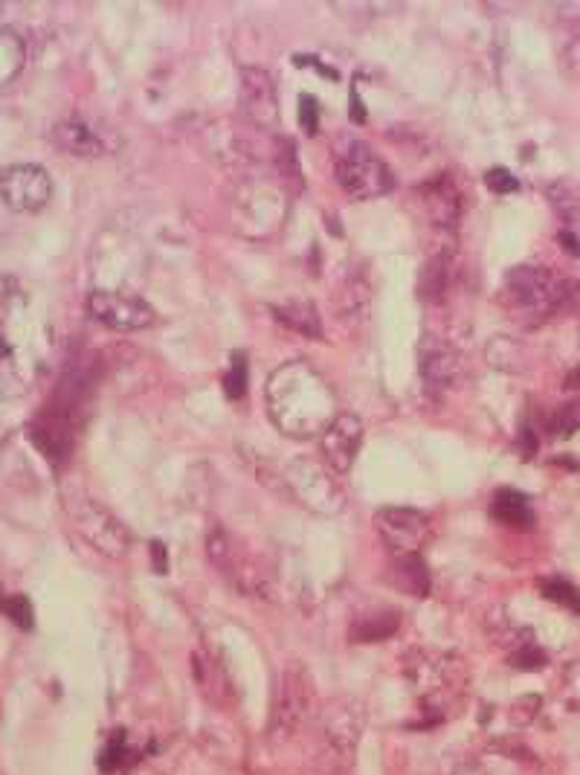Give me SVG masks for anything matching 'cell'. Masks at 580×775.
Instances as JSON below:
<instances>
[{
	"instance_id": "6da1fadb",
	"label": "cell",
	"mask_w": 580,
	"mask_h": 775,
	"mask_svg": "<svg viewBox=\"0 0 580 775\" xmlns=\"http://www.w3.org/2000/svg\"><path fill=\"white\" fill-rule=\"evenodd\" d=\"M267 410L282 433L311 436L323 433L337 415V401L323 375L311 363L294 361L267 381Z\"/></svg>"
},
{
	"instance_id": "7a4b0ae2",
	"label": "cell",
	"mask_w": 580,
	"mask_h": 775,
	"mask_svg": "<svg viewBox=\"0 0 580 775\" xmlns=\"http://www.w3.org/2000/svg\"><path fill=\"white\" fill-rule=\"evenodd\" d=\"M574 294H578V282L572 276H563L540 264H520L506 276V285L499 291V305L517 323L540 325L569 309Z\"/></svg>"
},
{
	"instance_id": "3957f363",
	"label": "cell",
	"mask_w": 580,
	"mask_h": 775,
	"mask_svg": "<svg viewBox=\"0 0 580 775\" xmlns=\"http://www.w3.org/2000/svg\"><path fill=\"white\" fill-rule=\"evenodd\" d=\"M197 143L215 167L235 181H244L250 174H258L264 160H271L273 137L250 125L244 117H215L201 125Z\"/></svg>"
},
{
	"instance_id": "277c9868",
	"label": "cell",
	"mask_w": 580,
	"mask_h": 775,
	"mask_svg": "<svg viewBox=\"0 0 580 775\" xmlns=\"http://www.w3.org/2000/svg\"><path fill=\"white\" fill-rule=\"evenodd\" d=\"M332 163L334 178L339 189L355 201L377 198L389 192L395 183L393 172L386 167V160L377 154L372 145L352 134H337L332 143Z\"/></svg>"
},
{
	"instance_id": "5b68a950",
	"label": "cell",
	"mask_w": 580,
	"mask_h": 775,
	"mask_svg": "<svg viewBox=\"0 0 580 775\" xmlns=\"http://www.w3.org/2000/svg\"><path fill=\"white\" fill-rule=\"evenodd\" d=\"M64 514H68V523L75 532V537H82V541L88 543L93 552H99V555L122 557L129 552V526H125L108 505L93 500L91 494H82V491L70 494V497L64 500Z\"/></svg>"
},
{
	"instance_id": "8992f818",
	"label": "cell",
	"mask_w": 580,
	"mask_h": 775,
	"mask_svg": "<svg viewBox=\"0 0 580 775\" xmlns=\"http://www.w3.org/2000/svg\"><path fill=\"white\" fill-rule=\"evenodd\" d=\"M206 552H210L212 564L218 566L221 573L233 581L244 595H253V598H267L271 595V570L264 566L262 557L250 550L247 543L230 535L226 529H212L210 537H206Z\"/></svg>"
},
{
	"instance_id": "52a82bcc",
	"label": "cell",
	"mask_w": 580,
	"mask_h": 775,
	"mask_svg": "<svg viewBox=\"0 0 580 775\" xmlns=\"http://www.w3.org/2000/svg\"><path fill=\"white\" fill-rule=\"evenodd\" d=\"M317 715V685L302 663H287L273 706V738L291 741Z\"/></svg>"
},
{
	"instance_id": "ba28073f",
	"label": "cell",
	"mask_w": 580,
	"mask_h": 775,
	"mask_svg": "<svg viewBox=\"0 0 580 775\" xmlns=\"http://www.w3.org/2000/svg\"><path fill=\"white\" fill-rule=\"evenodd\" d=\"M233 215L238 230H244V233H273L282 221V192L276 189V183H264L262 174H250V178L238 181Z\"/></svg>"
},
{
	"instance_id": "9c48e42d",
	"label": "cell",
	"mask_w": 580,
	"mask_h": 775,
	"mask_svg": "<svg viewBox=\"0 0 580 775\" xmlns=\"http://www.w3.org/2000/svg\"><path fill=\"white\" fill-rule=\"evenodd\" d=\"M53 195V181L44 167L21 160L0 169V198L18 212H38Z\"/></svg>"
},
{
	"instance_id": "30bf717a",
	"label": "cell",
	"mask_w": 580,
	"mask_h": 775,
	"mask_svg": "<svg viewBox=\"0 0 580 775\" xmlns=\"http://www.w3.org/2000/svg\"><path fill=\"white\" fill-rule=\"evenodd\" d=\"M88 311L93 320H99L108 329H116V332H140L157 320L154 309L143 296L125 294V291H93L88 296Z\"/></svg>"
},
{
	"instance_id": "8fae6325",
	"label": "cell",
	"mask_w": 580,
	"mask_h": 775,
	"mask_svg": "<svg viewBox=\"0 0 580 775\" xmlns=\"http://www.w3.org/2000/svg\"><path fill=\"white\" fill-rule=\"evenodd\" d=\"M375 529L395 555H418V550L430 537V520L424 517L418 509H407V505L377 509Z\"/></svg>"
},
{
	"instance_id": "7c38bea8",
	"label": "cell",
	"mask_w": 580,
	"mask_h": 775,
	"mask_svg": "<svg viewBox=\"0 0 580 775\" xmlns=\"http://www.w3.org/2000/svg\"><path fill=\"white\" fill-rule=\"evenodd\" d=\"M287 485L314 512L334 514L343 509V491H339L337 480L332 476V471H325L317 462H291V467H287Z\"/></svg>"
},
{
	"instance_id": "4fadbf2b",
	"label": "cell",
	"mask_w": 580,
	"mask_h": 775,
	"mask_svg": "<svg viewBox=\"0 0 580 775\" xmlns=\"http://www.w3.org/2000/svg\"><path fill=\"white\" fill-rule=\"evenodd\" d=\"M465 375H468L465 354L452 346L450 340H441V338L424 340L421 378H424V384H427V390L436 392V395H447V392L459 390Z\"/></svg>"
},
{
	"instance_id": "5bb4252c",
	"label": "cell",
	"mask_w": 580,
	"mask_h": 775,
	"mask_svg": "<svg viewBox=\"0 0 580 775\" xmlns=\"http://www.w3.org/2000/svg\"><path fill=\"white\" fill-rule=\"evenodd\" d=\"M50 140L59 145L61 151H68L73 158H102L113 149V140L108 131H102L96 122H91L84 113H64L53 122L50 129Z\"/></svg>"
},
{
	"instance_id": "9a60e30c",
	"label": "cell",
	"mask_w": 580,
	"mask_h": 775,
	"mask_svg": "<svg viewBox=\"0 0 580 775\" xmlns=\"http://www.w3.org/2000/svg\"><path fill=\"white\" fill-rule=\"evenodd\" d=\"M418 201H421L427 221L438 233H456V224L461 219V189L456 178L447 172L433 174L430 181L418 187Z\"/></svg>"
},
{
	"instance_id": "2e32d148",
	"label": "cell",
	"mask_w": 580,
	"mask_h": 775,
	"mask_svg": "<svg viewBox=\"0 0 580 775\" xmlns=\"http://www.w3.org/2000/svg\"><path fill=\"white\" fill-rule=\"evenodd\" d=\"M242 111L244 120L262 131L276 122V113H279L276 84H273L271 70L262 64H250L242 70Z\"/></svg>"
},
{
	"instance_id": "e0dca14e",
	"label": "cell",
	"mask_w": 580,
	"mask_h": 775,
	"mask_svg": "<svg viewBox=\"0 0 580 775\" xmlns=\"http://www.w3.org/2000/svg\"><path fill=\"white\" fill-rule=\"evenodd\" d=\"M363 444V422L355 413H337L332 424L323 430V456L328 462L334 474H346L348 467L355 465L357 453Z\"/></svg>"
},
{
	"instance_id": "ac0fdd59",
	"label": "cell",
	"mask_w": 580,
	"mask_h": 775,
	"mask_svg": "<svg viewBox=\"0 0 580 775\" xmlns=\"http://www.w3.org/2000/svg\"><path fill=\"white\" fill-rule=\"evenodd\" d=\"M452 271H456V233L433 230V248L421 271V294L430 302L445 300L450 291Z\"/></svg>"
},
{
	"instance_id": "d6986e66",
	"label": "cell",
	"mask_w": 580,
	"mask_h": 775,
	"mask_svg": "<svg viewBox=\"0 0 580 775\" xmlns=\"http://www.w3.org/2000/svg\"><path fill=\"white\" fill-rule=\"evenodd\" d=\"M334 314L346 329H360L372 309V285L360 268H348L334 285Z\"/></svg>"
},
{
	"instance_id": "ffe728a7",
	"label": "cell",
	"mask_w": 580,
	"mask_h": 775,
	"mask_svg": "<svg viewBox=\"0 0 580 775\" xmlns=\"http://www.w3.org/2000/svg\"><path fill=\"white\" fill-rule=\"evenodd\" d=\"M192 671H195V683L201 685V692L210 697L212 706H230V703H233V680L226 674L218 654H212L206 647H195V654H192Z\"/></svg>"
},
{
	"instance_id": "44dd1931",
	"label": "cell",
	"mask_w": 580,
	"mask_h": 775,
	"mask_svg": "<svg viewBox=\"0 0 580 775\" xmlns=\"http://www.w3.org/2000/svg\"><path fill=\"white\" fill-rule=\"evenodd\" d=\"M271 169L276 183L287 189V192H299L305 187V174L299 167V149L291 137L276 134L271 143Z\"/></svg>"
},
{
	"instance_id": "7402d4cb",
	"label": "cell",
	"mask_w": 580,
	"mask_h": 775,
	"mask_svg": "<svg viewBox=\"0 0 580 775\" xmlns=\"http://www.w3.org/2000/svg\"><path fill=\"white\" fill-rule=\"evenodd\" d=\"M273 314L285 329L302 338H323V316L311 300H285L273 305Z\"/></svg>"
},
{
	"instance_id": "603a6c76",
	"label": "cell",
	"mask_w": 580,
	"mask_h": 775,
	"mask_svg": "<svg viewBox=\"0 0 580 775\" xmlns=\"http://www.w3.org/2000/svg\"><path fill=\"white\" fill-rule=\"evenodd\" d=\"M393 578L404 593L427 595L430 593V570L418 555H398L393 566Z\"/></svg>"
},
{
	"instance_id": "cb8c5ba5",
	"label": "cell",
	"mask_w": 580,
	"mask_h": 775,
	"mask_svg": "<svg viewBox=\"0 0 580 775\" xmlns=\"http://www.w3.org/2000/svg\"><path fill=\"white\" fill-rule=\"evenodd\" d=\"M27 61V44L16 30L0 27V88H7L9 82H16L18 73L23 70Z\"/></svg>"
},
{
	"instance_id": "d4e9b609",
	"label": "cell",
	"mask_w": 580,
	"mask_h": 775,
	"mask_svg": "<svg viewBox=\"0 0 580 775\" xmlns=\"http://www.w3.org/2000/svg\"><path fill=\"white\" fill-rule=\"evenodd\" d=\"M400 618L393 610H375V613H366L352 625V640L355 642H380L389 640L395 631H398Z\"/></svg>"
},
{
	"instance_id": "484cf974",
	"label": "cell",
	"mask_w": 580,
	"mask_h": 775,
	"mask_svg": "<svg viewBox=\"0 0 580 775\" xmlns=\"http://www.w3.org/2000/svg\"><path fill=\"white\" fill-rule=\"evenodd\" d=\"M546 195H549L551 207L558 210L560 221H563V230H569V233H578L580 230V189L569 181H560V183H551V187L546 189Z\"/></svg>"
},
{
	"instance_id": "4316f807",
	"label": "cell",
	"mask_w": 580,
	"mask_h": 775,
	"mask_svg": "<svg viewBox=\"0 0 580 775\" xmlns=\"http://www.w3.org/2000/svg\"><path fill=\"white\" fill-rule=\"evenodd\" d=\"M490 512L506 526H528L531 523V505H528V500L522 494H517L511 489L499 491L493 503H490Z\"/></svg>"
},
{
	"instance_id": "83f0119b",
	"label": "cell",
	"mask_w": 580,
	"mask_h": 775,
	"mask_svg": "<svg viewBox=\"0 0 580 775\" xmlns=\"http://www.w3.org/2000/svg\"><path fill=\"white\" fill-rule=\"evenodd\" d=\"M136 764L134 746L129 744L125 732H113L108 744L102 746V755H99V767L102 773H120V769H129Z\"/></svg>"
},
{
	"instance_id": "f1b7e54d",
	"label": "cell",
	"mask_w": 580,
	"mask_h": 775,
	"mask_svg": "<svg viewBox=\"0 0 580 775\" xmlns=\"http://www.w3.org/2000/svg\"><path fill=\"white\" fill-rule=\"evenodd\" d=\"M488 363L497 370L513 372L520 366V346L508 338H493L488 343Z\"/></svg>"
},
{
	"instance_id": "f546056e",
	"label": "cell",
	"mask_w": 580,
	"mask_h": 775,
	"mask_svg": "<svg viewBox=\"0 0 580 775\" xmlns=\"http://www.w3.org/2000/svg\"><path fill=\"white\" fill-rule=\"evenodd\" d=\"M560 56H563L566 73L574 76V79H580V21H572L563 30Z\"/></svg>"
},
{
	"instance_id": "4dcf8cb0",
	"label": "cell",
	"mask_w": 580,
	"mask_h": 775,
	"mask_svg": "<svg viewBox=\"0 0 580 775\" xmlns=\"http://www.w3.org/2000/svg\"><path fill=\"white\" fill-rule=\"evenodd\" d=\"M540 593H543L546 598H551V602L563 604V607L580 610V593L572 587V584H569V581L543 578L540 581Z\"/></svg>"
},
{
	"instance_id": "1f68e13d",
	"label": "cell",
	"mask_w": 580,
	"mask_h": 775,
	"mask_svg": "<svg viewBox=\"0 0 580 775\" xmlns=\"http://www.w3.org/2000/svg\"><path fill=\"white\" fill-rule=\"evenodd\" d=\"M3 610L9 613V618L16 622L21 631H30L32 627V604L27 595H12V598H7L3 602Z\"/></svg>"
},
{
	"instance_id": "d6a6232c",
	"label": "cell",
	"mask_w": 580,
	"mask_h": 775,
	"mask_svg": "<svg viewBox=\"0 0 580 775\" xmlns=\"http://www.w3.org/2000/svg\"><path fill=\"white\" fill-rule=\"evenodd\" d=\"M551 427L558 433H572L580 427V401H569V404L558 406L551 415Z\"/></svg>"
},
{
	"instance_id": "836d02e7",
	"label": "cell",
	"mask_w": 580,
	"mask_h": 775,
	"mask_svg": "<svg viewBox=\"0 0 580 775\" xmlns=\"http://www.w3.org/2000/svg\"><path fill=\"white\" fill-rule=\"evenodd\" d=\"M224 386L230 392V399H242V392L247 390V363H244L242 354L233 358V370H230V375H224Z\"/></svg>"
},
{
	"instance_id": "e575fe53",
	"label": "cell",
	"mask_w": 580,
	"mask_h": 775,
	"mask_svg": "<svg viewBox=\"0 0 580 775\" xmlns=\"http://www.w3.org/2000/svg\"><path fill=\"white\" fill-rule=\"evenodd\" d=\"M546 663V654L540 651V647L535 645H526L520 647V651H513L511 654V665H517V668H540V665Z\"/></svg>"
},
{
	"instance_id": "d590c367",
	"label": "cell",
	"mask_w": 580,
	"mask_h": 775,
	"mask_svg": "<svg viewBox=\"0 0 580 775\" xmlns=\"http://www.w3.org/2000/svg\"><path fill=\"white\" fill-rule=\"evenodd\" d=\"M485 183H488L493 192H513V189L520 187V181H517L508 169H490V172L485 174Z\"/></svg>"
},
{
	"instance_id": "8d00e7d4",
	"label": "cell",
	"mask_w": 580,
	"mask_h": 775,
	"mask_svg": "<svg viewBox=\"0 0 580 775\" xmlns=\"http://www.w3.org/2000/svg\"><path fill=\"white\" fill-rule=\"evenodd\" d=\"M302 125L305 131H317V105L308 97H302Z\"/></svg>"
},
{
	"instance_id": "74e56055",
	"label": "cell",
	"mask_w": 580,
	"mask_h": 775,
	"mask_svg": "<svg viewBox=\"0 0 580 775\" xmlns=\"http://www.w3.org/2000/svg\"><path fill=\"white\" fill-rule=\"evenodd\" d=\"M151 552H154V570H157V573H166V546L160 541H154L151 543Z\"/></svg>"
},
{
	"instance_id": "f35d334b",
	"label": "cell",
	"mask_w": 580,
	"mask_h": 775,
	"mask_svg": "<svg viewBox=\"0 0 580 775\" xmlns=\"http://www.w3.org/2000/svg\"><path fill=\"white\" fill-rule=\"evenodd\" d=\"M3 358H9V343L0 338V361H3Z\"/></svg>"
},
{
	"instance_id": "ab89813d",
	"label": "cell",
	"mask_w": 580,
	"mask_h": 775,
	"mask_svg": "<svg viewBox=\"0 0 580 775\" xmlns=\"http://www.w3.org/2000/svg\"><path fill=\"white\" fill-rule=\"evenodd\" d=\"M3 602H7V598H0V610H3Z\"/></svg>"
}]
</instances>
